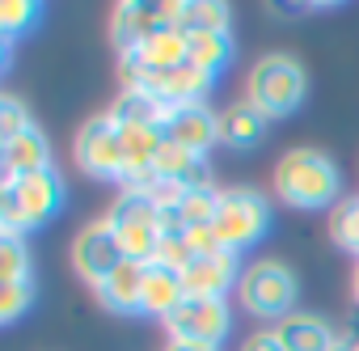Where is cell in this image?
<instances>
[{"label": "cell", "instance_id": "6da1fadb", "mask_svg": "<svg viewBox=\"0 0 359 351\" xmlns=\"http://www.w3.org/2000/svg\"><path fill=\"white\" fill-rule=\"evenodd\" d=\"M275 195L300 212H321V208L334 212L346 199L342 195V169L321 148H292L275 165Z\"/></svg>", "mask_w": 359, "mask_h": 351}, {"label": "cell", "instance_id": "7a4b0ae2", "mask_svg": "<svg viewBox=\"0 0 359 351\" xmlns=\"http://www.w3.org/2000/svg\"><path fill=\"white\" fill-rule=\"evenodd\" d=\"M64 208V178L55 169H39L26 178H5L0 187V225L5 233H26L55 220Z\"/></svg>", "mask_w": 359, "mask_h": 351}, {"label": "cell", "instance_id": "3957f363", "mask_svg": "<svg viewBox=\"0 0 359 351\" xmlns=\"http://www.w3.org/2000/svg\"><path fill=\"white\" fill-rule=\"evenodd\" d=\"M304 93H309V81L292 55H262L245 77V102L258 106L266 119L296 114L304 106Z\"/></svg>", "mask_w": 359, "mask_h": 351}, {"label": "cell", "instance_id": "277c9868", "mask_svg": "<svg viewBox=\"0 0 359 351\" xmlns=\"http://www.w3.org/2000/svg\"><path fill=\"white\" fill-rule=\"evenodd\" d=\"M296 275L292 267H283L279 258H258L241 271L237 284V300L250 317L258 322H283L287 313H296Z\"/></svg>", "mask_w": 359, "mask_h": 351}, {"label": "cell", "instance_id": "5b68a950", "mask_svg": "<svg viewBox=\"0 0 359 351\" xmlns=\"http://www.w3.org/2000/svg\"><path fill=\"white\" fill-rule=\"evenodd\" d=\"M118 77H123V89H144L156 102H165L169 110L173 106H191V102H208V89L216 85V77L195 68L191 60L177 64V68H148L140 60H123Z\"/></svg>", "mask_w": 359, "mask_h": 351}, {"label": "cell", "instance_id": "8992f818", "mask_svg": "<svg viewBox=\"0 0 359 351\" xmlns=\"http://www.w3.org/2000/svg\"><path fill=\"white\" fill-rule=\"evenodd\" d=\"M266 229H271V204L258 191H250V187L220 191V208H216V220H212V233H216L220 250L245 254L266 237Z\"/></svg>", "mask_w": 359, "mask_h": 351}, {"label": "cell", "instance_id": "52a82bcc", "mask_svg": "<svg viewBox=\"0 0 359 351\" xmlns=\"http://www.w3.org/2000/svg\"><path fill=\"white\" fill-rule=\"evenodd\" d=\"M106 225L114 229V237L123 241V254L135 263H152L156 258V241H161V208L148 191H118Z\"/></svg>", "mask_w": 359, "mask_h": 351}, {"label": "cell", "instance_id": "ba28073f", "mask_svg": "<svg viewBox=\"0 0 359 351\" xmlns=\"http://www.w3.org/2000/svg\"><path fill=\"white\" fill-rule=\"evenodd\" d=\"M229 300L220 296H187L169 317H165V330H169V343H203V347H220L229 338Z\"/></svg>", "mask_w": 359, "mask_h": 351}, {"label": "cell", "instance_id": "9c48e42d", "mask_svg": "<svg viewBox=\"0 0 359 351\" xmlns=\"http://www.w3.org/2000/svg\"><path fill=\"white\" fill-rule=\"evenodd\" d=\"M76 165L97 183H123V131L114 127L110 114H97L81 123L76 144H72Z\"/></svg>", "mask_w": 359, "mask_h": 351}, {"label": "cell", "instance_id": "30bf717a", "mask_svg": "<svg viewBox=\"0 0 359 351\" xmlns=\"http://www.w3.org/2000/svg\"><path fill=\"white\" fill-rule=\"evenodd\" d=\"M177 26L182 30V5H144V0H127L110 18V43L118 47V55H135L152 34Z\"/></svg>", "mask_w": 359, "mask_h": 351}, {"label": "cell", "instance_id": "8fae6325", "mask_svg": "<svg viewBox=\"0 0 359 351\" xmlns=\"http://www.w3.org/2000/svg\"><path fill=\"white\" fill-rule=\"evenodd\" d=\"M123 263H127L123 241L114 237V229L106 225V216L93 220V225H85V229L72 237V271H76L89 288L106 284Z\"/></svg>", "mask_w": 359, "mask_h": 351}, {"label": "cell", "instance_id": "7c38bea8", "mask_svg": "<svg viewBox=\"0 0 359 351\" xmlns=\"http://www.w3.org/2000/svg\"><path fill=\"white\" fill-rule=\"evenodd\" d=\"M165 140L177 144V148H187V152L208 157V148L220 144V114H216L208 102L173 106L169 119H165Z\"/></svg>", "mask_w": 359, "mask_h": 351}, {"label": "cell", "instance_id": "4fadbf2b", "mask_svg": "<svg viewBox=\"0 0 359 351\" xmlns=\"http://www.w3.org/2000/svg\"><path fill=\"white\" fill-rule=\"evenodd\" d=\"M182 284H187V296H220L224 300V292H233V284H241L237 254L212 250V254L191 258L187 271H182Z\"/></svg>", "mask_w": 359, "mask_h": 351}, {"label": "cell", "instance_id": "5bb4252c", "mask_svg": "<svg viewBox=\"0 0 359 351\" xmlns=\"http://www.w3.org/2000/svg\"><path fill=\"white\" fill-rule=\"evenodd\" d=\"M271 330H275V338L283 343V351H334V347H338V334H334V326H330L321 313L296 309V313H287L283 322H275Z\"/></svg>", "mask_w": 359, "mask_h": 351}, {"label": "cell", "instance_id": "9a60e30c", "mask_svg": "<svg viewBox=\"0 0 359 351\" xmlns=\"http://www.w3.org/2000/svg\"><path fill=\"white\" fill-rule=\"evenodd\" d=\"M144 275H148V267L144 263H135V258H127L106 284H97L93 292H97V300H102V309H110V313H118V317H131V313H144Z\"/></svg>", "mask_w": 359, "mask_h": 351}, {"label": "cell", "instance_id": "2e32d148", "mask_svg": "<svg viewBox=\"0 0 359 351\" xmlns=\"http://www.w3.org/2000/svg\"><path fill=\"white\" fill-rule=\"evenodd\" d=\"M152 178H165V183H177L187 195L191 191H208L212 187V169H208V157L199 152H187V148H177L165 140L161 157H156V173Z\"/></svg>", "mask_w": 359, "mask_h": 351}, {"label": "cell", "instance_id": "e0dca14e", "mask_svg": "<svg viewBox=\"0 0 359 351\" xmlns=\"http://www.w3.org/2000/svg\"><path fill=\"white\" fill-rule=\"evenodd\" d=\"M0 161H5V178H26V173L51 169V144L39 127H30L18 140L0 144Z\"/></svg>", "mask_w": 359, "mask_h": 351}, {"label": "cell", "instance_id": "ac0fdd59", "mask_svg": "<svg viewBox=\"0 0 359 351\" xmlns=\"http://www.w3.org/2000/svg\"><path fill=\"white\" fill-rule=\"evenodd\" d=\"M271 131V119L250 106V102H233L224 114H220V144L224 148H258Z\"/></svg>", "mask_w": 359, "mask_h": 351}, {"label": "cell", "instance_id": "d6986e66", "mask_svg": "<svg viewBox=\"0 0 359 351\" xmlns=\"http://www.w3.org/2000/svg\"><path fill=\"white\" fill-rule=\"evenodd\" d=\"M182 300H187L182 271L161 267V263H148V275H144V313L165 322L177 305H182Z\"/></svg>", "mask_w": 359, "mask_h": 351}, {"label": "cell", "instance_id": "ffe728a7", "mask_svg": "<svg viewBox=\"0 0 359 351\" xmlns=\"http://www.w3.org/2000/svg\"><path fill=\"white\" fill-rule=\"evenodd\" d=\"M106 114H110V119H114V127H123V131H131V127H165L169 106H165V102H156V98H152V93H144V89H123Z\"/></svg>", "mask_w": 359, "mask_h": 351}, {"label": "cell", "instance_id": "44dd1931", "mask_svg": "<svg viewBox=\"0 0 359 351\" xmlns=\"http://www.w3.org/2000/svg\"><path fill=\"white\" fill-rule=\"evenodd\" d=\"M233 34L229 30H191L187 34V60L195 64V68H203V72H212V77H220L224 68H229V60H233Z\"/></svg>", "mask_w": 359, "mask_h": 351}, {"label": "cell", "instance_id": "7402d4cb", "mask_svg": "<svg viewBox=\"0 0 359 351\" xmlns=\"http://www.w3.org/2000/svg\"><path fill=\"white\" fill-rule=\"evenodd\" d=\"M123 60H140L148 68H177V64H187V30L169 26V30L152 34L135 55H123Z\"/></svg>", "mask_w": 359, "mask_h": 351}, {"label": "cell", "instance_id": "603a6c76", "mask_svg": "<svg viewBox=\"0 0 359 351\" xmlns=\"http://www.w3.org/2000/svg\"><path fill=\"white\" fill-rule=\"evenodd\" d=\"M330 237L338 250H346L359 263V195H346L334 212H330Z\"/></svg>", "mask_w": 359, "mask_h": 351}, {"label": "cell", "instance_id": "cb8c5ba5", "mask_svg": "<svg viewBox=\"0 0 359 351\" xmlns=\"http://www.w3.org/2000/svg\"><path fill=\"white\" fill-rule=\"evenodd\" d=\"M22 279H34L30 250L22 233H0V284H22Z\"/></svg>", "mask_w": 359, "mask_h": 351}, {"label": "cell", "instance_id": "d4e9b609", "mask_svg": "<svg viewBox=\"0 0 359 351\" xmlns=\"http://www.w3.org/2000/svg\"><path fill=\"white\" fill-rule=\"evenodd\" d=\"M216 208H220V191H216V187H208V191H191L182 204H177V220H182L187 229H212Z\"/></svg>", "mask_w": 359, "mask_h": 351}, {"label": "cell", "instance_id": "484cf974", "mask_svg": "<svg viewBox=\"0 0 359 351\" xmlns=\"http://www.w3.org/2000/svg\"><path fill=\"white\" fill-rule=\"evenodd\" d=\"M229 5L220 0H203V5H182V30H229Z\"/></svg>", "mask_w": 359, "mask_h": 351}, {"label": "cell", "instance_id": "4316f807", "mask_svg": "<svg viewBox=\"0 0 359 351\" xmlns=\"http://www.w3.org/2000/svg\"><path fill=\"white\" fill-rule=\"evenodd\" d=\"M30 305H34V279H22V284H0V322H5V326H13Z\"/></svg>", "mask_w": 359, "mask_h": 351}, {"label": "cell", "instance_id": "83f0119b", "mask_svg": "<svg viewBox=\"0 0 359 351\" xmlns=\"http://www.w3.org/2000/svg\"><path fill=\"white\" fill-rule=\"evenodd\" d=\"M34 22H39V5H34V0H9V5H0V34H5L9 43L22 30H30Z\"/></svg>", "mask_w": 359, "mask_h": 351}, {"label": "cell", "instance_id": "f1b7e54d", "mask_svg": "<svg viewBox=\"0 0 359 351\" xmlns=\"http://www.w3.org/2000/svg\"><path fill=\"white\" fill-rule=\"evenodd\" d=\"M30 127H34V119H30V110H26L22 98H13V93L0 98V144H5V140H18V135L30 131Z\"/></svg>", "mask_w": 359, "mask_h": 351}, {"label": "cell", "instance_id": "f546056e", "mask_svg": "<svg viewBox=\"0 0 359 351\" xmlns=\"http://www.w3.org/2000/svg\"><path fill=\"white\" fill-rule=\"evenodd\" d=\"M241 351H283V343L275 338V330H254V334L241 343Z\"/></svg>", "mask_w": 359, "mask_h": 351}, {"label": "cell", "instance_id": "4dcf8cb0", "mask_svg": "<svg viewBox=\"0 0 359 351\" xmlns=\"http://www.w3.org/2000/svg\"><path fill=\"white\" fill-rule=\"evenodd\" d=\"M165 351H220V347H203V343H169Z\"/></svg>", "mask_w": 359, "mask_h": 351}, {"label": "cell", "instance_id": "1f68e13d", "mask_svg": "<svg viewBox=\"0 0 359 351\" xmlns=\"http://www.w3.org/2000/svg\"><path fill=\"white\" fill-rule=\"evenodd\" d=\"M334 351H359V338H346V334H338V347Z\"/></svg>", "mask_w": 359, "mask_h": 351}, {"label": "cell", "instance_id": "d6a6232c", "mask_svg": "<svg viewBox=\"0 0 359 351\" xmlns=\"http://www.w3.org/2000/svg\"><path fill=\"white\" fill-rule=\"evenodd\" d=\"M351 292H355V305H359V263H355V275H351Z\"/></svg>", "mask_w": 359, "mask_h": 351}]
</instances>
